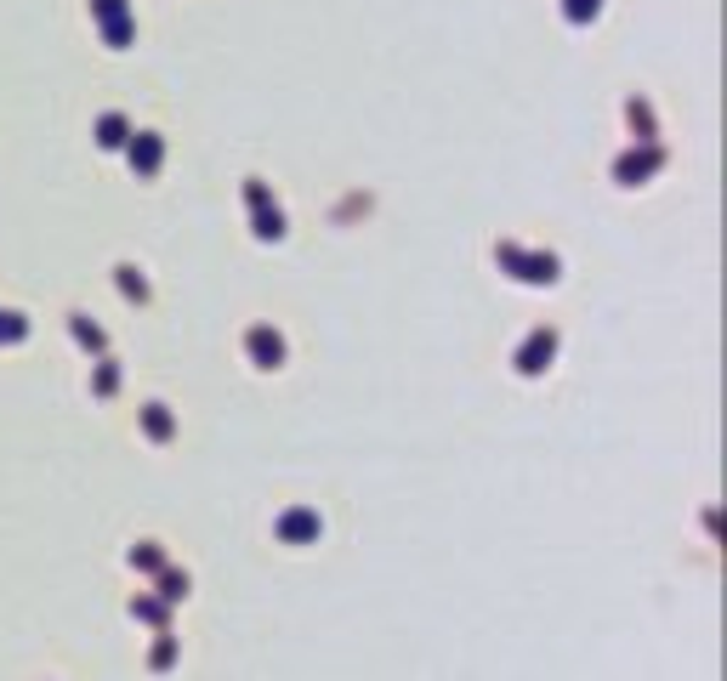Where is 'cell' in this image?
Instances as JSON below:
<instances>
[{"mask_svg": "<svg viewBox=\"0 0 727 681\" xmlns=\"http://www.w3.org/2000/svg\"><path fill=\"white\" fill-rule=\"evenodd\" d=\"M500 267H512V279H523V284H557V256H534V250L500 245Z\"/></svg>", "mask_w": 727, "mask_h": 681, "instance_id": "cell-1", "label": "cell"}, {"mask_svg": "<svg viewBox=\"0 0 727 681\" xmlns=\"http://www.w3.org/2000/svg\"><path fill=\"white\" fill-rule=\"evenodd\" d=\"M557 358V330H534L517 347V375H546V364Z\"/></svg>", "mask_w": 727, "mask_h": 681, "instance_id": "cell-2", "label": "cell"}, {"mask_svg": "<svg viewBox=\"0 0 727 681\" xmlns=\"http://www.w3.org/2000/svg\"><path fill=\"white\" fill-rule=\"evenodd\" d=\"M245 352H250V364L256 369H279L284 364V335L267 330V324H256V330L245 335Z\"/></svg>", "mask_w": 727, "mask_h": 681, "instance_id": "cell-3", "label": "cell"}, {"mask_svg": "<svg viewBox=\"0 0 727 681\" xmlns=\"http://www.w3.org/2000/svg\"><path fill=\"white\" fill-rule=\"evenodd\" d=\"M659 165H665V148H654V142H648L642 154H637V148H631V154H620V165H614V176H620L625 188H637L642 176H654Z\"/></svg>", "mask_w": 727, "mask_h": 681, "instance_id": "cell-4", "label": "cell"}, {"mask_svg": "<svg viewBox=\"0 0 727 681\" xmlns=\"http://www.w3.org/2000/svg\"><path fill=\"white\" fill-rule=\"evenodd\" d=\"M245 199L256 205V239H284V216H279V205H267V188L256 182V176H250Z\"/></svg>", "mask_w": 727, "mask_h": 681, "instance_id": "cell-5", "label": "cell"}, {"mask_svg": "<svg viewBox=\"0 0 727 681\" xmlns=\"http://www.w3.org/2000/svg\"><path fill=\"white\" fill-rule=\"evenodd\" d=\"M279 540H284V545H307V540H319V511H307V506L284 511V517H279Z\"/></svg>", "mask_w": 727, "mask_h": 681, "instance_id": "cell-6", "label": "cell"}, {"mask_svg": "<svg viewBox=\"0 0 727 681\" xmlns=\"http://www.w3.org/2000/svg\"><path fill=\"white\" fill-rule=\"evenodd\" d=\"M91 12L103 18L108 46H125V40H131V18H125V0H91Z\"/></svg>", "mask_w": 727, "mask_h": 681, "instance_id": "cell-7", "label": "cell"}, {"mask_svg": "<svg viewBox=\"0 0 727 681\" xmlns=\"http://www.w3.org/2000/svg\"><path fill=\"white\" fill-rule=\"evenodd\" d=\"M160 159H165V142L154 137V131H137V142H131V165H137L142 176H154L160 171Z\"/></svg>", "mask_w": 727, "mask_h": 681, "instance_id": "cell-8", "label": "cell"}, {"mask_svg": "<svg viewBox=\"0 0 727 681\" xmlns=\"http://www.w3.org/2000/svg\"><path fill=\"white\" fill-rule=\"evenodd\" d=\"M142 432L154 437V443H165V437L177 432V426H171V415H165V403H148V409H142Z\"/></svg>", "mask_w": 727, "mask_h": 681, "instance_id": "cell-9", "label": "cell"}, {"mask_svg": "<svg viewBox=\"0 0 727 681\" xmlns=\"http://www.w3.org/2000/svg\"><path fill=\"white\" fill-rule=\"evenodd\" d=\"M69 330H74V341H80L86 352H103V330H97L86 313H74V318H69Z\"/></svg>", "mask_w": 727, "mask_h": 681, "instance_id": "cell-10", "label": "cell"}, {"mask_svg": "<svg viewBox=\"0 0 727 681\" xmlns=\"http://www.w3.org/2000/svg\"><path fill=\"white\" fill-rule=\"evenodd\" d=\"M114 273H120V290H125V301H148V279H142L137 267L131 262H120L114 267Z\"/></svg>", "mask_w": 727, "mask_h": 681, "instance_id": "cell-11", "label": "cell"}, {"mask_svg": "<svg viewBox=\"0 0 727 681\" xmlns=\"http://www.w3.org/2000/svg\"><path fill=\"white\" fill-rule=\"evenodd\" d=\"M125 137H131V131H125L120 114H103V120H97V142H103V148H120Z\"/></svg>", "mask_w": 727, "mask_h": 681, "instance_id": "cell-12", "label": "cell"}, {"mask_svg": "<svg viewBox=\"0 0 727 681\" xmlns=\"http://www.w3.org/2000/svg\"><path fill=\"white\" fill-rule=\"evenodd\" d=\"M131 568H142V574H160V568H165V551L154 540L137 545V551H131Z\"/></svg>", "mask_w": 727, "mask_h": 681, "instance_id": "cell-13", "label": "cell"}, {"mask_svg": "<svg viewBox=\"0 0 727 681\" xmlns=\"http://www.w3.org/2000/svg\"><path fill=\"white\" fill-rule=\"evenodd\" d=\"M625 114H631V131H642L637 142H654V114H648V103H637V97H631V103H625Z\"/></svg>", "mask_w": 727, "mask_h": 681, "instance_id": "cell-14", "label": "cell"}, {"mask_svg": "<svg viewBox=\"0 0 727 681\" xmlns=\"http://www.w3.org/2000/svg\"><path fill=\"white\" fill-rule=\"evenodd\" d=\"M23 335H29V324H23V313H0V347H18Z\"/></svg>", "mask_w": 727, "mask_h": 681, "instance_id": "cell-15", "label": "cell"}, {"mask_svg": "<svg viewBox=\"0 0 727 681\" xmlns=\"http://www.w3.org/2000/svg\"><path fill=\"white\" fill-rule=\"evenodd\" d=\"M597 12H603V0H563V18L568 23H591Z\"/></svg>", "mask_w": 727, "mask_h": 681, "instance_id": "cell-16", "label": "cell"}, {"mask_svg": "<svg viewBox=\"0 0 727 681\" xmlns=\"http://www.w3.org/2000/svg\"><path fill=\"white\" fill-rule=\"evenodd\" d=\"M188 596V574H160V602H182Z\"/></svg>", "mask_w": 727, "mask_h": 681, "instance_id": "cell-17", "label": "cell"}, {"mask_svg": "<svg viewBox=\"0 0 727 681\" xmlns=\"http://www.w3.org/2000/svg\"><path fill=\"white\" fill-rule=\"evenodd\" d=\"M131 613H137V619H154V625H160V619H165V602H154V596H137V602H131Z\"/></svg>", "mask_w": 727, "mask_h": 681, "instance_id": "cell-18", "label": "cell"}, {"mask_svg": "<svg viewBox=\"0 0 727 681\" xmlns=\"http://www.w3.org/2000/svg\"><path fill=\"white\" fill-rule=\"evenodd\" d=\"M114 386H120V369H114V364L103 358V369H97V398H108Z\"/></svg>", "mask_w": 727, "mask_h": 681, "instance_id": "cell-19", "label": "cell"}, {"mask_svg": "<svg viewBox=\"0 0 727 681\" xmlns=\"http://www.w3.org/2000/svg\"><path fill=\"white\" fill-rule=\"evenodd\" d=\"M171 659H177V642H171V636H160V647H154V670H165Z\"/></svg>", "mask_w": 727, "mask_h": 681, "instance_id": "cell-20", "label": "cell"}]
</instances>
